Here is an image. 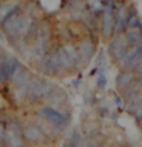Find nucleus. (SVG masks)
Wrapping results in <instances>:
<instances>
[{
	"mask_svg": "<svg viewBox=\"0 0 142 147\" xmlns=\"http://www.w3.org/2000/svg\"><path fill=\"white\" fill-rule=\"evenodd\" d=\"M57 54H58V60H60V67L61 72H72L80 69L81 66V57L78 52V48L75 45H64V46H58L57 48Z\"/></svg>",
	"mask_w": 142,
	"mask_h": 147,
	"instance_id": "f257e3e1",
	"label": "nucleus"
},
{
	"mask_svg": "<svg viewBox=\"0 0 142 147\" xmlns=\"http://www.w3.org/2000/svg\"><path fill=\"white\" fill-rule=\"evenodd\" d=\"M55 84L46 78H34L27 83V98H32L34 101H40L44 98H49V95L54 92Z\"/></svg>",
	"mask_w": 142,
	"mask_h": 147,
	"instance_id": "f03ea898",
	"label": "nucleus"
},
{
	"mask_svg": "<svg viewBox=\"0 0 142 147\" xmlns=\"http://www.w3.org/2000/svg\"><path fill=\"white\" fill-rule=\"evenodd\" d=\"M50 26L48 23H43L40 25V29H38V34L34 38V45L31 48V54H32V58L34 60H40L43 55L49 51V43H50Z\"/></svg>",
	"mask_w": 142,
	"mask_h": 147,
	"instance_id": "7ed1b4c3",
	"label": "nucleus"
},
{
	"mask_svg": "<svg viewBox=\"0 0 142 147\" xmlns=\"http://www.w3.org/2000/svg\"><path fill=\"white\" fill-rule=\"evenodd\" d=\"M37 113L40 115L41 118H44L48 123H50L52 126L58 127V129H64L69 124V117L66 113H63L60 109L54 107V106H41L37 110Z\"/></svg>",
	"mask_w": 142,
	"mask_h": 147,
	"instance_id": "20e7f679",
	"label": "nucleus"
},
{
	"mask_svg": "<svg viewBox=\"0 0 142 147\" xmlns=\"http://www.w3.org/2000/svg\"><path fill=\"white\" fill-rule=\"evenodd\" d=\"M130 49V45L127 43V40L124 38L122 34H115L112 38L109 40V46H107V52L110 55V58L115 63H119L121 60L125 57V54Z\"/></svg>",
	"mask_w": 142,
	"mask_h": 147,
	"instance_id": "39448f33",
	"label": "nucleus"
},
{
	"mask_svg": "<svg viewBox=\"0 0 142 147\" xmlns=\"http://www.w3.org/2000/svg\"><path fill=\"white\" fill-rule=\"evenodd\" d=\"M38 69H40L41 74H46V75H60V74H61L57 49L48 51V52L38 60Z\"/></svg>",
	"mask_w": 142,
	"mask_h": 147,
	"instance_id": "423d86ee",
	"label": "nucleus"
},
{
	"mask_svg": "<svg viewBox=\"0 0 142 147\" xmlns=\"http://www.w3.org/2000/svg\"><path fill=\"white\" fill-rule=\"evenodd\" d=\"M21 66V63L18 61V58L15 57H5L0 61V84H3L5 81L11 80L14 72Z\"/></svg>",
	"mask_w": 142,
	"mask_h": 147,
	"instance_id": "0eeeda50",
	"label": "nucleus"
},
{
	"mask_svg": "<svg viewBox=\"0 0 142 147\" xmlns=\"http://www.w3.org/2000/svg\"><path fill=\"white\" fill-rule=\"evenodd\" d=\"M76 48H78V52H80L82 64H87L92 58L95 57L96 45H95V41L92 38H82V40H80V43L76 45Z\"/></svg>",
	"mask_w": 142,
	"mask_h": 147,
	"instance_id": "6e6552de",
	"label": "nucleus"
},
{
	"mask_svg": "<svg viewBox=\"0 0 142 147\" xmlns=\"http://www.w3.org/2000/svg\"><path fill=\"white\" fill-rule=\"evenodd\" d=\"M44 133L43 129L37 126L35 123H27L26 126H23V138L29 142H40L43 140Z\"/></svg>",
	"mask_w": 142,
	"mask_h": 147,
	"instance_id": "1a4fd4ad",
	"label": "nucleus"
},
{
	"mask_svg": "<svg viewBox=\"0 0 142 147\" xmlns=\"http://www.w3.org/2000/svg\"><path fill=\"white\" fill-rule=\"evenodd\" d=\"M31 80H32V74H31V71H29V69H26V67H23V66L18 67L17 71L14 72L12 78H11L12 84L15 86V87L26 86Z\"/></svg>",
	"mask_w": 142,
	"mask_h": 147,
	"instance_id": "9d476101",
	"label": "nucleus"
},
{
	"mask_svg": "<svg viewBox=\"0 0 142 147\" xmlns=\"http://www.w3.org/2000/svg\"><path fill=\"white\" fill-rule=\"evenodd\" d=\"M17 9H20V2H18V0H3V2L0 3V25H2V22L6 20L11 14L15 12Z\"/></svg>",
	"mask_w": 142,
	"mask_h": 147,
	"instance_id": "9b49d317",
	"label": "nucleus"
},
{
	"mask_svg": "<svg viewBox=\"0 0 142 147\" xmlns=\"http://www.w3.org/2000/svg\"><path fill=\"white\" fill-rule=\"evenodd\" d=\"M135 80H136L135 71H131V69H121V72L116 75L115 83H116V86L122 90V89H125L127 86H130Z\"/></svg>",
	"mask_w": 142,
	"mask_h": 147,
	"instance_id": "f8f14e48",
	"label": "nucleus"
},
{
	"mask_svg": "<svg viewBox=\"0 0 142 147\" xmlns=\"http://www.w3.org/2000/svg\"><path fill=\"white\" fill-rule=\"evenodd\" d=\"M49 101H50V106H54V107H61V106L67 101V95L64 94L63 90H60V89H57L55 87L54 89V92L49 95Z\"/></svg>",
	"mask_w": 142,
	"mask_h": 147,
	"instance_id": "ddd939ff",
	"label": "nucleus"
},
{
	"mask_svg": "<svg viewBox=\"0 0 142 147\" xmlns=\"http://www.w3.org/2000/svg\"><path fill=\"white\" fill-rule=\"evenodd\" d=\"M25 142V138H23V133L21 132H17V130H12L9 129L6 130V144L8 146H23Z\"/></svg>",
	"mask_w": 142,
	"mask_h": 147,
	"instance_id": "4468645a",
	"label": "nucleus"
},
{
	"mask_svg": "<svg viewBox=\"0 0 142 147\" xmlns=\"http://www.w3.org/2000/svg\"><path fill=\"white\" fill-rule=\"evenodd\" d=\"M124 38L127 40V43L133 46V45H136L137 41H139L142 38V31L141 29H133V28H128V29L124 32Z\"/></svg>",
	"mask_w": 142,
	"mask_h": 147,
	"instance_id": "2eb2a0df",
	"label": "nucleus"
},
{
	"mask_svg": "<svg viewBox=\"0 0 142 147\" xmlns=\"http://www.w3.org/2000/svg\"><path fill=\"white\" fill-rule=\"evenodd\" d=\"M96 86H98L99 90L105 89V86H107V78H105V71L102 67H99V74L98 77H96Z\"/></svg>",
	"mask_w": 142,
	"mask_h": 147,
	"instance_id": "dca6fc26",
	"label": "nucleus"
},
{
	"mask_svg": "<svg viewBox=\"0 0 142 147\" xmlns=\"http://www.w3.org/2000/svg\"><path fill=\"white\" fill-rule=\"evenodd\" d=\"M128 28H133V29H141L142 31V20L139 17H136V18H133V20L130 22V26Z\"/></svg>",
	"mask_w": 142,
	"mask_h": 147,
	"instance_id": "f3484780",
	"label": "nucleus"
},
{
	"mask_svg": "<svg viewBox=\"0 0 142 147\" xmlns=\"http://www.w3.org/2000/svg\"><path fill=\"white\" fill-rule=\"evenodd\" d=\"M98 113L101 115V117H109V115H110V109L105 104H101L98 107Z\"/></svg>",
	"mask_w": 142,
	"mask_h": 147,
	"instance_id": "a211bd4d",
	"label": "nucleus"
},
{
	"mask_svg": "<svg viewBox=\"0 0 142 147\" xmlns=\"http://www.w3.org/2000/svg\"><path fill=\"white\" fill-rule=\"evenodd\" d=\"M113 103L116 104L119 109H121V107H122V103H124V96L119 95V94H115V96H113Z\"/></svg>",
	"mask_w": 142,
	"mask_h": 147,
	"instance_id": "6ab92c4d",
	"label": "nucleus"
},
{
	"mask_svg": "<svg viewBox=\"0 0 142 147\" xmlns=\"http://www.w3.org/2000/svg\"><path fill=\"white\" fill-rule=\"evenodd\" d=\"M0 144H6V129L0 124Z\"/></svg>",
	"mask_w": 142,
	"mask_h": 147,
	"instance_id": "aec40b11",
	"label": "nucleus"
},
{
	"mask_svg": "<svg viewBox=\"0 0 142 147\" xmlns=\"http://www.w3.org/2000/svg\"><path fill=\"white\" fill-rule=\"evenodd\" d=\"M135 75H136V80H141L142 81V64L135 71Z\"/></svg>",
	"mask_w": 142,
	"mask_h": 147,
	"instance_id": "412c9836",
	"label": "nucleus"
},
{
	"mask_svg": "<svg viewBox=\"0 0 142 147\" xmlns=\"http://www.w3.org/2000/svg\"><path fill=\"white\" fill-rule=\"evenodd\" d=\"M137 127H139V130L142 132V119H139V121H137Z\"/></svg>",
	"mask_w": 142,
	"mask_h": 147,
	"instance_id": "4be33fe9",
	"label": "nucleus"
},
{
	"mask_svg": "<svg viewBox=\"0 0 142 147\" xmlns=\"http://www.w3.org/2000/svg\"><path fill=\"white\" fill-rule=\"evenodd\" d=\"M76 2H81V0H69V5H72V3H76Z\"/></svg>",
	"mask_w": 142,
	"mask_h": 147,
	"instance_id": "5701e85b",
	"label": "nucleus"
}]
</instances>
